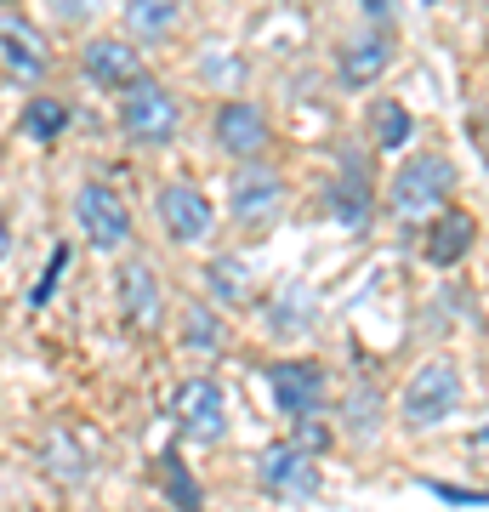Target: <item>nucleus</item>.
I'll return each mask as SVG.
<instances>
[{"label": "nucleus", "mask_w": 489, "mask_h": 512, "mask_svg": "<svg viewBox=\"0 0 489 512\" xmlns=\"http://www.w3.org/2000/svg\"><path fill=\"white\" fill-rule=\"evenodd\" d=\"M91 6H97V0H46V12H52L57 23H86Z\"/></svg>", "instance_id": "bb28decb"}, {"label": "nucleus", "mask_w": 489, "mask_h": 512, "mask_svg": "<svg viewBox=\"0 0 489 512\" xmlns=\"http://www.w3.org/2000/svg\"><path fill=\"white\" fill-rule=\"evenodd\" d=\"M80 74H86V86L120 97L131 80H137V74H148V69H143V52H137L131 40L97 35V40H86V52H80Z\"/></svg>", "instance_id": "4468645a"}, {"label": "nucleus", "mask_w": 489, "mask_h": 512, "mask_svg": "<svg viewBox=\"0 0 489 512\" xmlns=\"http://www.w3.org/2000/svg\"><path fill=\"white\" fill-rule=\"evenodd\" d=\"M6 251H12V228H6V217H0V262H6Z\"/></svg>", "instance_id": "c756f323"}, {"label": "nucleus", "mask_w": 489, "mask_h": 512, "mask_svg": "<svg viewBox=\"0 0 489 512\" xmlns=\"http://www.w3.org/2000/svg\"><path fill=\"white\" fill-rule=\"evenodd\" d=\"M211 143L239 165H262L268 148H273V120L256 109L251 97H228V103H217V114H211Z\"/></svg>", "instance_id": "423d86ee"}, {"label": "nucleus", "mask_w": 489, "mask_h": 512, "mask_svg": "<svg viewBox=\"0 0 489 512\" xmlns=\"http://www.w3.org/2000/svg\"><path fill=\"white\" fill-rule=\"evenodd\" d=\"M268 399L285 421L325 416V399H330L325 365H319V359H273L268 365Z\"/></svg>", "instance_id": "0eeeda50"}, {"label": "nucleus", "mask_w": 489, "mask_h": 512, "mask_svg": "<svg viewBox=\"0 0 489 512\" xmlns=\"http://www.w3.org/2000/svg\"><path fill=\"white\" fill-rule=\"evenodd\" d=\"M154 473H160V490H165V512H205V490L194 467L182 461V450H165Z\"/></svg>", "instance_id": "412c9836"}, {"label": "nucleus", "mask_w": 489, "mask_h": 512, "mask_svg": "<svg viewBox=\"0 0 489 512\" xmlns=\"http://www.w3.org/2000/svg\"><path fill=\"white\" fill-rule=\"evenodd\" d=\"M40 461H46V473H52L57 484H80V478H86V467H91V456L80 450V439H74L69 427H57L52 439H46Z\"/></svg>", "instance_id": "b1692460"}, {"label": "nucleus", "mask_w": 489, "mask_h": 512, "mask_svg": "<svg viewBox=\"0 0 489 512\" xmlns=\"http://www.w3.org/2000/svg\"><path fill=\"white\" fill-rule=\"evenodd\" d=\"M171 421H177V433L188 444H205L211 450V444L228 439V393L211 376H188L171 393Z\"/></svg>", "instance_id": "39448f33"}, {"label": "nucleus", "mask_w": 489, "mask_h": 512, "mask_svg": "<svg viewBox=\"0 0 489 512\" xmlns=\"http://www.w3.org/2000/svg\"><path fill=\"white\" fill-rule=\"evenodd\" d=\"M0 6H12V0H0Z\"/></svg>", "instance_id": "2f4dec72"}, {"label": "nucleus", "mask_w": 489, "mask_h": 512, "mask_svg": "<svg viewBox=\"0 0 489 512\" xmlns=\"http://www.w3.org/2000/svg\"><path fill=\"white\" fill-rule=\"evenodd\" d=\"M114 120H120V137L137 148H171L182 131V103L171 97L165 80L154 74H137L126 92L114 97Z\"/></svg>", "instance_id": "f03ea898"}, {"label": "nucleus", "mask_w": 489, "mask_h": 512, "mask_svg": "<svg viewBox=\"0 0 489 512\" xmlns=\"http://www.w3.org/2000/svg\"><path fill=\"white\" fill-rule=\"evenodd\" d=\"M200 274H205V291H211L217 308H245V302H251V262H245V256L222 251V256L205 262Z\"/></svg>", "instance_id": "aec40b11"}, {"label": "nucleus", "mask_w": 489, "mask_h": 512, "mask_svg": "<svg viewBox=\"0 0 489 512\" xmlns=\"http://www.w3.org/2000/svg\"><path fill=\"white\" fill-rule=\"evenodd\" d=\"M393 52H399V29H353L342 35L336 46V86L342 92H364V86H376L381 74L393 69Z\"/></svg>", "instance_id": "9d476101"}, {"label": "nucleus", "mask_w": 489, "mask_h": 512, "mask_svg": "<svg viewBox=\"0 0 489 512\" xmlns=\"http://www.w3.org/2000/svg\"><path fill=\"white\" fill-rule=\"evenodd\" d=\"M69 126H74L69 103H63V97H46V92H35L29 103H23V114H18V131L29 137V143H57Z\"/></svg>", "instance_id": "4be33fe9"}, {"label": "nucleus", "mask_w": 489, "mask_h": 512, "mask_svg": "<svg viewBox=\"0 0 489 512\" xmlns=\"http://www.w3.org/2000/svg\"><path fill=\"white\" fill-rule=\"evenodd\" d=\"M325 217L347 234H364L376 222V183H370V165L364 160H342L336 177L325 183Z\"/></svg>", "instance_id": "ddd939ff"}, {"label": "nucleus", "mask_w": 489, "mask_h": 512, "mask_svg": "<svg viewBox=\"0 0 489 512\" xmlns=\"http://www.w3.org/2000/svg\"><path fill=\"white\" fill-rule=\"evenodd\" d=\"M256 484L268 495H279V501H313L325 478H319V461L308 450H296L290 439H273L256 456Z\"/></svg>", "instance_id": "9b49d317"}, {"label": "nucleus", "mask_w": 489, "mask_h": 512, "mask_svg": "<svg viewBox=\"0 0 489 512\" xmlns=\"http://www.w3.org/2000/svg\"><path fill=\"white\" fill-rule=\"evenodd\" d=\"M472 245H478V222H472L461 205H444V211L427 222V234H421V256H427V268H455Z\"/></svg>", "instance_id": "dca6fc26"}, {"label": "nucleus", "mask_w": 489, "mask_h": 512, "mask_svg": "<svg viewBox=\"0 0 489 512\" xmlns=\"http://www.w3.org/2000/svg\"><path fill=\"white\" fill-rule=\"evenodd\" d=\"M364 18L376 23V29H399V12H393V0H359Z\"/></svg>", "instance_id": "cd10ccee"}, {"label": "nucleus", "mask_w": 489, "mask_h": 512, "mask_svg": "<svg viewBox=\"0 0 489 512\" xmlns=\"http://www.w3.org/2000/svg\"><path fill=\"white\" fill-rule=\"evenodd\" d=\"M154 217H160V234L171 239V245H205V239L217 234V205H211V194L194 183H165L160 194H154Z\"/></svg>", "instance_id": "6e6552de"}, {"label": "nucleus", "mask_w": 489, "mask_h": 512, "mask_svg": "<svg viewBox=\"0 0 489 512\" xmlns=\"http://www.w3.org/2000/svg\"><path fill=\"white\" fill-rule=\"evenodd\" d=\"M222 342H228L222 313H211L205 302H188V308H182V348H188V353H205V359H217Z\"/></svg>", "instance_id": "5701e85b"}, {"label": "nucleus", "mask_w": 489, "mask_h": 512, "mask_svg": "<svg viewBox=\"0 0 489 512\" xmlns=\"http://www.w3.org/2000/svg\"><path fill=\"white\" fill-rule=\"evenodd\" d=\"M455 194V165L438 154V148H421V154H404L393 165V183H387V205L393 217L410 222V228H427V222L450 205Z\"/></svg>", "instance_id": "f257e3e1"}, {"label": "nucleus", "mask_w": 489, "mask_h": 512, "mask_svg": "<svg viewBox=\"0 0 489 512\" xmlns=\"http://www.w3.org/2000/svg\"><path fill=\"white\" fill-rule=\"evenodd\" d=\"M313 325H319V296H313L302 279H285V285L268 296V330L279 342H296V336H308Z\"/></svg>", "instance_id": "f3484780"}, {"label": "nucleus", "mask_w": 489, "mask_h": 512, "mask_svg": "<svg viewBox=\"0 0 489 512\" xmlns=\"http://www.w3.org/2000/svg\"><path fill=\"white\" fill-rule=\"evenodd\" d=\"M290 205V188L273 165H239L234 183H228V217L245 228V234H262L273 222L285 217Z\"/></svg>", "instance_id": "20e7f679"}, {"label": "nucleus", "mask_w": 489, "mask_h": 512, "mask_svg": "<svg viewBox=\"0 0 489 512\" xmlns=\"http://www.w3.org/2000/svg\"><path fill=\"white\" fill-rule=\"evenodd\" d=\"M74 222H80V234H86L91 251H103V256L131 245V205L109 183H86L74 194Z\"/></svg>", "instance_id": "1a4fd4ad"}, {"label": "nucleus", "mask_w": 489, "mask_h": 512, "mask_svg": "<svg viewBox=\"0 0 489 512\" xmlns=\"http://www.w3.org/2000/svg\"><path fill=\"white\" fill-rule=\"evenodd\" d=\"M467 404V387H461V365L455 359H427V365L404 382L399 393V421L410 427V433H433V427H444V421L455 416Z\"/></svg>", "instance_id": "7ed1b4c3"}, {"label": "nucleus", "mask_w": 489, "mask_h": 512, "mask_svg": "<svg viewBox=\"0 0 489 512\" xmlns=\"http://www.w3.org/2000/svg\"><path fill=\"white\" fill-rule=\"evenodd\" d=\"M182 0H126V40L131 46H160L177 35Z\"/></svg>", "instance_id": "a211bd4d"}, {"label": "nucleus", "mask_w": 489, "mask_h": 512, "mask_svg": "<svg viewBox=\"0 0 489 512\" xmlns=\"http://www.w3.org/2000/svg\"><path fill=\"white\" fill-rule=\"evenodd\" d=\"M160 512H165V507H160Z\"/></svg>", "instance_id": "473e14b6"}, {"label": "nucleus", "mask_w": 489, "mask_h": 512, "mask_svg": "<svg viewBox=\"0 0 489 512\" xmlns=\"http://www.w3.org/2000/svg\"><path fill=\"white\" fill-rule=\"evenodd\" d=\"M290 444H296V450H308V456L319 461L330 444H336V433H330L319 416H302V421H290Z\"/></svg>", "instance_id": "393cba45"}, {"label": "nucleus", "mask_w": 489, "mask_h": 512, "mask_svg": "<svg viewBox=\"0 0 489 512\" xmlns=\"http://www.w3.org/2000/svg\"><path fill=\"white\" fill-rule=\"evenodd\" d=\"M472 444H478V450H484V444H489V427H484V433H478V439H472Z\"/></svg>", "instance_id": "7c9ffc66"}, {"label": "nucleus", "mask_w": 489, "mask_h": 512, "mask_svg": "<svg viewBox=\"0 0 489 512\" xmlns=\"http://www.w3.org/2000/svg\"><path fill=\"white\" fill-rule=\"evenodd\" d=\"M46 69H52V52H46L40 29H29L23 18H0V74L12 86H40Z\"/></svg>", "instance_id": "2eb2a0df"}, {"label": "nucleus", "mask_w": 489, "mask_h": 512, "mask_svg": "<svg viewBox=\"0 0 489 512\" xmlns=\"http://www.w3.org/2000/svg\"><path fill=\"white\" fill-rule=\"evenodd\" d=\"M433 495H444V501H461V507H478V501H489L484 490H455V484H427Z\"/></svg>", "instance_id": "c85d7f7f"}, {"label": "nucleus", "mask_w": 489, "mask_h": 512, "mask_svg": "<svg viewBox=\"0 0 489 512\" xmlns=\"http://www.w3.org/2000/svg\"><path fill=\"white\" fill-rule=\"evenodd\" d=\"M364 131H370V148H376V154H399V148H410V137H416V114L404 109L399 97H376L370 114H364Z\"/></svg>", "instance_id": "6ab92c4d"}, {"label": "nucleus", "mask_w": 489, "mask_h": 512, "mask_svg": "<svg viewBox=\"0 0 489 512\" xmlns=\"http://www.w3.org/2000/svg\"><path fill=\"white\" fill-rule=\"evenodd\" d=\"M63 268H69V245H52V256H46V268H40V285L29 291V308H46L57 291V279H63Z\"/></svg>", "instance_id": "a878e982"}, {"label": "nucleus", "mask_w": 489, "mask_h": 512, "mask_svg": "<svg viewBox=\"0 0 489 512\" xmlns=\"http://www.w3.org/2000/svg\"><path fill=\"white\" fill-rule=\"evenodd\" d=\"M114 302H120L126 330H137V336H154V330L165 325V285L143 256L120 262V274H114Z\"/></svg>", "instance_id": "f8f14e48"}]
</instances>
